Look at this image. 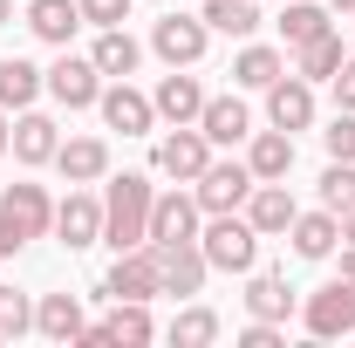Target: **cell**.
I'll return each mask as SVG.
<instances>
[{"instance_id": "6da1fadb", "label": "cell", "mask_w": 355, "mask_h": 348, "mask_svg": "<svg viewBox=\"0 0 355 348\" xmlns=\"http://www.w3.org/2000/svg\"><path fill=\"white\" fill-rule=\"evenodd\" d=\"M150 177H137V171H123V177H110L103 184V239L116 246V253H130V246H150Z\"/></svg>"}, {"instance_id": "7a4b0ae2", "label": "cell", "mask_w": 355, "mask_h": 348, "mask_svg": "<svg viewBox=\"0 0 355 348\" xmlns=\"http://www.w3.org/2000/svg\"><path fill=\"white\" fill-rule=\"evenodd\" d=\"M48 225H55V198L42 184H7L0 191V260H14L21 246H35Z\"/></svg>"}, {"instance_id": "3957f363", "label": "cell", "mask_w": 355, "mask_h": 348, "mask_svg": "<svg viewBox=\"0 0 355 348\" xmlns=\"http://www.w3.org/2000/svg\"><path fill=\"white\" fill-rule=\"evenodd\" d=\"M198 246L219 273H253V260H260V232L232 212H212V225H198Z\"/></svg>"}, {"instance_id": "277c9868", "label": "cell", "mask_w": 355, "mask_h": 348, "mask_svg": "<svg viewBox=\"0 0 355 348\" xmlns=\"http://www.w3.org/2000/svg\"><path fill=\"white\" fill-rule=\"evenodd\" d=\"M301 321H308L314 342H349L355 335V280H328L301 301Z\"/></svg>"}, {"instance_id": "5b68a950", "label": "cell", "mask_w": 355, "mask_h": 348, "mask_svg": "<svg viewBox=\"0 0 355 348\" xmlns=\"http://www.w3.org/2000/svg\"><path fill=\"white\" fill-rule=\"evenodd\" d=\"M150 164L178 184H198V171L212 164V137L191 130V123H171V137H157V150H150Z\"/></svg>"}, {"instance_id": "8992f818", "label": "cell", "mask_w": 355, "mask_h": 348, "mask_svg": "<svg viewBox=\"0 0 355 348\" xmlns=\"http://www.w3.org/2000/svg\"><path fill=\"white\" fill-rule=\"evenodd\" d=\"M150 260H157V294H198L205 287V273H212V260H205V246L198 239H178V246H150Z\"/></svg>"}, {"instance_id": "52a82bcc", "label": "cell", "mask_w": 355, "mask_h": 348, "mask_svg": "<svg viewBox=\"0 0 355 348\" xmlns=\"http://www.w3.org/2000/svg\"><path fill=\"white\" fill-rule=\"evenodd\" d=\"M253 164H205L198 171V184H191V198H198V212L212 218V212H239L246 198H253Z\"/></svg>"}, {"instance_id": "ba28073f", "label": "cell", "mask_w": 355, "mask_h": 348, "mask_svg": "<svg viewBox=\"0 0 355 348\" xmlns=\"http://www.w3.org/2000/svg\"><path fill=\"white\" fill-rule=\"evenodd\" d=\"M205 42H212V28H205V14H164L157 28H150V48L171 62V69H191L198 55H205Z\"/></svg>"}, {"instance_id": "9c48e42d", "label": "cell", "mask_w": 355, "mask_h": 348, "mask_svg": "<svg viewBox=\"0 0 355 348\" xmlns=\"http://www.w3.org/2000/svg\"><path fill=\"white\" fill-rule=\"evenodd\" d=\"M48 96H55L62 110H96V96H103V69H96L89 55H62V62L48 69Z\"/></svg>"}, {"instance_id": "30bf717a", "label": "cell", "mask_w": 355, "mask_h": 348, "mask_svg": "<svg viewBox=\"0 0 355 348\" xmlns=\"http://www.w3.org/2000/svg\"><path fill=\"white\" fill-rule=\"evenodd\" d=\"M157 335V321H150V301H116L96 328H83V342L89 348H103V342H123V348H144Z\"/></svg>"}, {"instance_id": "8fae6325", "label": "cell", "mask_w": 355, "mask_h": 348, "mask_svg": "<svg viewBox=\"0 0 355 348\" xmlns=\"http://www.w3.org/2000/svg\"><path fill=\"white\" fill-rule=\"evenodd\" d=\"M103 294L110 301H157V260H150V246L116 253V266L103 273Z\"/></svg>"}, {"instance_id": "7c38bea8", "label": "cell", "mask_w": 355, "mask_h": 348, "mask_svg": "<svg viewBox=\"0 0 355 348\" xmlns=\"http://www.w3.org/2000/svg\"><path fill=\"white\" fill-rule=\"evenodd\" d=\"M198 198L191 191H157L150 198V246H178V239H198Z\"/></svg>"}, {"instance_id": "4fadbf2b", "label": "cell", "mask_w": 355, "mask_h": 348, "mask_svg": "<svg viewBox=\"0 0 355 348\" xmlns=\"http://www.w3.org/2000/svg\"><path fill=\"white\" fill-rule=\"evenodd\" d=\"M266 123L273 130H308L314 123V82H301V76L266 82Z\"/></svg>"}, {"instance_id": "5bb4252c", "label": "cell", "mask_w": 355, "mask_h": 348, "mask_svg": "<svg viewBox=\"0 0 355 348\" xmlns=\"http://www.w3.org/2000/svg\"><path fill=\"white\" fill-rule=\"evenodd\" d=\"M96 110H103V123H110V130H123V137H144L150 123H157V103H150V96H137L130 82H110L103 96H96Z\"/></svg>"}, {"instance_id": "9a60e30c", "label": "cell", "mask_w": 355, "mask_h": 348, "mask_svg": "<svg viewBox=\"0 0 355 348\" xmlns=\"http://www.w3.org/2000/svg\"><path fill=\"white\" fill-rule=\"evenodd\" d=\"M294 191H287V177H273V184H253V198H246V225L260 232V239H280L287 225H294Z\"/></svg>"}, {"instance_id": "2e32d148", "label": "cell", "mask_w": 355, "mask_h": 348, "mask_svg": "<svg viewBox=\"0 0 355 348\" xmlns=\"http://www.w3.org/2000/svg\"><path fill=\"white\" fill-rule=\"evenodd\" d=\"M55 232H62V246L69 253H83L103 239V198H89V191H69L62 205H55Z\"/></svg>"}, {"instance_id": "e0dca14e", "label": "cell", "mask_w": 355, "mask_h": 348, "mask_svg": "<svg viewBox=\"0 0 355 348\" xmlns=\"http://www.w3.org/2000/svg\"><path fill=\"white\" fill-rule=\"evenodd\" d=\"M7 150H14L21 164H55V150H62L55 116H42V110H21V116H14V137H7Z\"/></svg>"}, {"instance_id": "ac0fdd59", "label": "cell", "mask_w": 355, "mask_h": 348, "mask_svg": "<svg viewBox=\"0 0 355 348\" xmlns=\"http://www.w3.org/2000/svg\"><path fill=\"white\" fill-rule=\"evenodd\" d=\"M287 239H294V253H301V260H328V253L342 246V218L328 212V205H321V212H294Z\"/></svg>"}, {"instance_id": "d6986e66", "label": "cell", "mask_w": 355, "mask_h": 348, "mask_svg": "<svg viewBox=\"0 0 355 348\" xmlns=\"http://www.w3.org/2000/svg\"><path fill=\"white\" fill-rule=\"evenodd\" d=\"M198 130L212 137V143H246V137H253V110H246L239 96H205Z\"/></svg>"}, {"instance_id": "ffe728a7", "label": "cell", "mask_w": 355, "mask_h": 348, "mask_svg": "<svg viewBox=\"0 0 355 348\" xmlns=\"http://www.w3.org/2000/svg\"><path fill=\"white\" fill-rule=\"evenodd\" d=\"M55 171L69 177V184H96V177H110V143H103V137H69V143L55 150Z\"/></svg>"}, {"instance_id": "44dd1931", "label": "cell", "mask_w": 355, "mask_h": 348, "mask_svg": "<svg viewBox=\"0 0 355 348\" xmlns=\"http://www.w3.org/2000/svg\"><path fill=\"white\" fill-rule=\"evenodd\" d=\"M246 164H253L260 184L287 177V171H294V130H253V137H246Z\"/></svg>"}, {"instance_id": "7402d4cb", "label": "cell", "mask_w": 355, "mask_h": 348, "mask_svg": "<svg viewBox=\"0 0 355 348\" xmlns=\"http://www.w3.org/2000/svg\"><path fill=\"white\" fill-rule=\"evenodd\" d=\"M83 301L76 294H42L35 301V335H48V342H83Z\"/></svg>"}, {"instance_id": "603a6c76", "label": "cell", "mask_w": 355, "mask_h": 348, "mask_svg": "<svg viewBox=\"0 0 355 348\" xmlns=\"http://www.w3.org/2000/svg\"><path fill=\"white\" fill-rule=\"evenodd\" d=\"M48 89V69H35V62H21V55H7L0 62V110L14 116V110H35V96Z\"/></svg>"}, {"instance_id": "cb8c5ba5", "label": "cell", "mask_w": 355, "mask_h": 348, "mask_svg": "<svg viewBox=\"0 0 355 348\" xmlns=\"http://www.w3.org/2000/svg\"><path fill=\"white\" fill-rule=\"evenodd\" d=\"M150 103H157V116H164V123H198V110H205V89H198V76H164V82H157V96H150Z\"/></svg>"}, {"instance_id": "d4e9b609", "label": "cell", "mask_w": 355, "mask_h": 348, "mask_svg": "<svg viewBox=\"0 0 355 348\" xmlns=\"http://www.w3.org/2000/svg\"><path fill=\"white\" fill-rule=\"evenodd\" d=\"M28 28H35L48 48H69V35L83 28V7H76V0H28Z\"/></svg>"}, {"instance_id": "484cf974", "label": "cell", "mask_w": 355, "mask_h": 348, "mask_svg": "<svg viewBox=\"0 0 355 348\" xmlns=\"http://www.w3.org/2000/svg\"><path fill=\"white\" fill-rule=\"evenodd\" d=\"M89 62L110 76V82H123V76H137V62H144V48L123 35V28H103L96 35V48H89Z\"/></svg>"}, {"instance_id": "4316f807", "label": "cell", "mask_w": 355, "mask_h": 348, "mask_svg": "<svg viewBox=\"0 0 355 348\" xmlns=\"http://www.w3.org/2000/svg\"><path fill=\"white\" fill-rule=\"evenodd\" d=\"M342 62H349V55H342V35H335V28L294 48V76H301V82H328V76H335Z\"/></svg>"}, {"instance_id": "83f0119b", "label": "cell", "mask_w": 355, "mask_h": 348, "mask_svg": "<svg viewBox=\"0 0 355 348\" xmlns=\"http://www.w3.org/2000/svg\"><path fill=\"white\" fill-rule=\"evenodd\" d=\"M280 76H287L280 48H239L232 55V82L239 89H266V82H280Z\"/></svg>"}, {"instance_id": "f1b7e54d", "label": "cell", "mask_w": 355, "mask_h": 348, "mask_svg": "<svg viewBox=\"0 0 355 348\" xmlns=\"http://www.w3.org/2000/svg\"><path fill=\"white\" fill-rule=\"evenodd\" d=\"M246 307H253V321H287V314H294V294H287V280H280V273H253Z\"/></svg>"}, {"instance_id": "f546056e", "label": "cell", "mask_w": 355, "mask_h": 348, "mask_svg": "<svg viewBox=\"0 0 355 348\" xmlns=\"http://www.w3.org/2000/svg\"><path fill=\"white\" fill-rule=\"evenodd\" d=\"M287 14H280V35H287V48L314 42V35H328L335 21H328V7H314V0H280Z\"/></svg>"}, {"instance_id": "4dcf8cb0", "label": "cell", "mask_w": 355, "mask_h": 348, "mask_svg": "<svg viewBox=\"0 0 355 348\" xmlns=\"http://www.w3.org/2000/svg\"><path fill=\"white\" fill-rule=\"evenodd\" d=\"M205 28H219V35H253V28H260V7H253V0H205Z\"/></svg>"}, {"instance_id": "1f68e13d", "label": "cell", "mask_w": 355, "mask_h": 348, "mask_svg": "<svg viewBox=\"0 0 355 348\" xmlns=\"http://www.w3.org/2000/svg\"><path fill=\"white\" fill-rule=\"evenodd\" d=\"M171 342L178 348H212L219 342V314H212V307H184L171 321Z\"/></svg>"}, {"instance_id": "d6a6232c", "label": "cell", "mask_w": 355, "mask_h": 348, "mask_svg": "<svg viewBox=\"0 0 355 348\" xmlns=\"http://www.w3.org/2000/svg\"><path fill=\"white\" fill-rule=\"evenodd\" d=\"M321 205L342 218L355 212V164H342V157H328V171H321Z\"/></svg>"}, {"instance_id": "836d02e7", "label": "cell", "mask_w": 355, "mask_h": 348, "mask_svg": "<svg viewBox=\"0 0 355 348\" xmlns=\"http://www.w3.org/2000/svg\"><path fill=\"white\" fill-rule=\"evenodd\" d=\"M28 328H35V301L21 287H0V342H21Z\"/></svg>"}, {"instance_id": "e575fe53", "label": "cell", "mask_w": 355, "mask_h": 348, "mask_svg": "<svg viewBox=\"0 0 355 348\" xmlns=\"http://www.w3.org/2000/svg\"><path fill=\"white\" fill-rule=\"evenodd\" d=\"M321 143H328V157L355 164V110H335V123L321 130Z\"/></svg>"}, {"instance_id": "d590c367", "label": "cell", "mask_w": 355, "mask_h": 348, "mask_svg": "<svg viewBox=\"0 0 355 348\" xmlns=\"http://www.w3.org/2000/svg\"><path fill=\"white\" fill-rule=\"evenodd\" d=\"M83 7V21H96V28H123L130 21V0H76Z\"/></svg>"}, {"instance_id": "8d00e7d4", "label": "cell", "mask_w": 355, "mask_h": 348, "mask_svg": "<svg viewBox=\"0 0 355 348\" xmlns=\"http://www.w3.org/2000/svg\"><path fill=\"white\" fill-rule=\"evenodd\" d=\"M239 342H246V348H280V342H287V328H280V321H246Z\"/></svg>"}, {"instance_id": "74e56055", "label": "cell", "mask_w": 355, "mask_h": 348, "mask_svg": "<svg viewBox=\"0 0 355 348\" xmlns=\"http://www.w3.org/2000/svg\"><path fill=\"white\" fill-rule=\"evenodd\" d=\"M328 82H335V110H355V62H342Z\"/></svg>"}, {"instance_id": "f35d334b", "label": "cell", "mask_w": 355, "mask_h": 348, "mask_svg": "<svg viewBox=\"0 0 355 348\" xmlns=\"http://www.w3.org/2000/svg\"><path fill=\"white\" fill-rule=\"evenodd\" d=\"M342 280H355V246H342Z\"/></svg>"}, {"instance_id": "ab89813d", "label": "cell", "mask_w": 355, "mask_h": 348, "mask_svg": "<svg viewBox=\"0 0 355 348\" xmlns=\"http://www.w3.org/2000/svg\"><path fill=\"white\" fill-rule=\"evenodd\" d=\"M342 246H355V212H342Z\"/></svg>"}, {"instance_id": "60d3db41", "label": "cell", "mask_w": 355, "mask_h": 348, "mask_svg": "<svg viewBox=\"0 0 355 348\" xmlns=\"http://www.w3.org/2000/svg\"><path fill=\"white\" fill-rule=\"evenodd\" d=\"M7 137H14V123H7V110H0V157H7Z\"/></svg>"}, {"instance_id": "b9f144b4", "label": "cell", "mask_w": 355, "mask_h": 348, "mask_svg": "<svg viewBox=\"0 0 355 348\" xmlns=\"http://www.w3.org/2000/svg\"><path fill=\"white\" fill-rule=\"evenodd\" d=\"M328 7H335V14H355V0H328Z\"/></svg>"}, {"instance_id": "7bdbcfd3", "label": "cell", "mask_w": 355, "mask_h": 348, "mask_svg": "<svg viewBox=\"0 0 355 348\" xmlns=\"http://www.w3.org/2000/svg\"><path fill=\"white\" fill-rule=\"evenodd\" d=\"M7 14H14V0H0V28H7Z\"/></svg>"}]
</instances>
